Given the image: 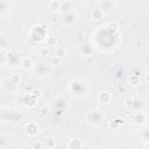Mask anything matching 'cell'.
<instances>
[{
  "mask_svg": "<svg viewBox=\"0 0 149 149\" xmlns=\"http://www.w3.org/2000/svg\"><path fill=\"white\" fill-rule=\"evenodd\" d=\"M87 119L93 125H97V126L101 125L105 121V112L102 109H100V108H94V109L88 112Z\"/></svg>",
  "mask_w": 149,
  "mask_h": 149,
  "instance_id": "obj_1",
  "label": "cell"
},
{
  "mask_svg": "<svg viewBox=\"0 0 149 149\" xmlns=\"http://www.w3.org/2000/svg\"><path fill=\"white\" fill-rule=\"evenodd\" d=\"M45 34H47V30H45V27L44 26H35L30 30L29 36H30V40L31 41L40 42V41H42L44 38Z\"/></svg>",
  "mask_w": 149,
  "mask_h": 149,
  "instance_id": "obj_2",
  "label": "cell"
},
{
  "mask_svg": "<svg viewBox=\"0 0 149 149\" xmlns=\"http://www.w3.org/2000/svg\"><path fill=\"white\" fill-rule=\"evenodd\" d=\"M22 56L19 51L16 50H10L8 51L7 54V65L8 66H12V68H15V66H21V61H22Z\"/></svg>",
  "mask_w": 149,
  "mask_h": 149,
  "instance_id": "obj_3",
  "label": "cell"
},
{
  "mask_svg": "<svg viewBox=\"0 0 149 149\" xmlns=\"http://www.w3.org/2000/svg\"><path fill=\"white\" fill-rule=\"evenodd\" d=\"M70 91L72 92L73 95L79 97L84 92V85L80 81H78V80H73V81L70 83Z\"/></svg>",
  "mask_w": 149,
  "mask_h": 149,
  "instance_id": "obj_4",
  "label": "cell"
},
{
  "mask_svg": "<svg viewBox=\"0 0 149 149\" xmlns=\"http://www.w3.org/2000/svg\"><path fill=\"white\" fill-rule=\"evenodd\" d=\"M66 106H68L66 100L63 99V98H57V99H55V101H54V107H55V109L57 111V114H58V115L62 114V113L65 111Z\"/></svg>",
  "mask_w": 149,
  "mask_h": 149,
  "instance_id": "obj_5",
  "label": "cell"
},
{
  "mask_svg": "<svg viewBox=\"0 0 149 149\" xmlns=\"http://www.w3.org/2000/svg\"><path fill=\"white\" fill-rule=\"evenodd\" d=\"M49 71H50L49 65L45 63H38L37 65H35V73L37 76H41V77L47 76L49 73Z\"/></svg>",
  "mask_w": 149,
  "mask_h": 149,
  "instance_id": "obj_6",
  "label": "cell"
},
{
  "mask_svg": "<svg viewBox=\"0 0 149 149\" xmlns=\"http://www.w3.org/2000/svg\"><path fill=\"white\" fill-rule=\"evenodd\" d=\"M132 120L136 126H143L147 121V116L143 112H136V113H134Z\"/></svg>",
  "mask_w": 149,
  "mask_h": 149,
  "instance_id": "obj_7",
  "label": "cell"
},
{
  "mask_svg": "<svg viewBox=\"0 0 149 149\" xmlns=\"http://www.w3.org/2000/svg\"><path fill=\"white\" fill-rule=\"evenodd\" d=\"M76 21H77V14L73 13V12H70V13L63 15V19H62V23L65 24V26H71Z\"/></svg>",
  "mask_w": 149,
  "mask_h": 149,
  "instance_id": "obj_8",
  "label": "cell"
},
{
  "mask_svg": "<svg viewBox=\"0 0 149 149\" xmlns=\"http://www.w3.org/2000/svg\"><path fill=\"white\" fill-rule=\"evenodd\" d=\"M99 5H100V9H102V12L105 13V12H109L114 9L116 6V2L113 0H104V1H100Z\"/></svg>",
  "mask_w": 149,
  "mask_h": 149,
  "instance_id": "obj_9",
  "label": "cell"
},
{
  "mask_svg": "<svg viewBox=\"0 0 149 149\" xmlns=\"http://www.w3.org/2000/svg\"><path fill=\"white\" fill-rule=\"evenodd\" d=\"M73 7H74V2H73V1H68V0H65V1H62V2H61V10H59V12H61L63 15H65V14L72 12Z\"/></svg>",
  "mask_w": 149,
  "mask_h": 149,
  "instance_id": "obj_10",
  "label": "cell"
},
{
  "mask_svg": "<svg viewBox=\"0 0 149 149\" xmlns=\"http://www.w3.org/2000/svg\"><path fill=\"white\" fill-rule=\"evenodd\" d=\"M24 130H26L28 136H35L38 133V126L35 122H28L24 126Z\"/></svg>",
  "mask_w": 149,
  "mask_h": 149,
  "instance_id": "obj_11",
  "label": "cell"
},
{
  "mask_svg": "<svg viewBox=\"0 0 149 149\" xmlns=\"http://www.w3.org/2000/svg\"><path fill=\"white\" fill-rule=\"evenodd\" d=\"M22 102H23L24 106H27V107H34V106L36 105V98H35L31 93H27V94L23 95Z\"/></svg>",
  "mask_w": 149,
  "mask_h": 149,
  "instance_id": "obj_12",
  "label": "cell"
},
{
  "mask_svg": "<svg viewBox=\"0 0 149 149\" xmlns=\"http://www.w3.org/2000/svg\"><path fill=\"white\" fill-rule=\"evenodd\" d=\"M144 107V100L141 98H133V105H132V109L136 113V112H142V108Z\"/></svg>",
  "mask_w": 149,
  "mask_h": 149,
  "instance_id": "obj_13",
  "label": "cell"
},
{
  "mask_svg": "<svg viewBox=\"0 0 149 149\" xmlns=\"http://www.w3.org/2000/svg\"><path fill=\"white\" fill-rule=\"evenodd\" d=\"M1 88L6 92H13L15 90V85L9 80V78H5L1 80Z\"/></svg>",
  "mask_w": 149,
  "mask_h": 149,
  "instance_id": "obj_14",
  "label": "cell"
},
{
  "mask_svg": "<svg viewBox=\"0 0 149 149\" xmlns=\"http://www.w3.org/2000/svg\"><path fill=\"white\" fill-rule=\"evenodd\" d=\"M68 148L69 149H83L84 148V143L79 139H72V140H70L68 142Z\"/></svg>",
  "mask_w": 149,
  "mask_h": 149,
  "instance_id": "obj_15",
  "label": "cell"
},
{
  "mask_svg": "<svg viewBox=\"0 0 149 149\" xmlns=\"http://www.w3.org/2000/svg\"><path fill=\"white\" fill-rule=\"evenodd\" d=\"M21 68L28 70V69H33L34 68V62L30 57H23L21 61Z\"/></svg>",
  "mask_w": 149,
  "mask_h": 149,
  "instance_id": "obj_16",
  "label": "cell"
},
{
  "mask_svg": "<svg viewBox=\"0 0 149 149\" xmlns=\"http://www.w3.org/2000/svg\"><path fill=\"white\" fill-rule=\"evenodd\" d=\"M79 51H80V54L84 55V56H91L92 52H93V49H92V47L88 45V44H81V45L79 47Z\"/></svg>",
  "mask_w": 149,
  "mask_h": 149,
  "instance_id": "obj_17",
  "label": "cell"
},
{
  "mask_svg": "<svg viewBox=\"0 0 149 149\" xmlns=\"http://www.w3.org/2000/svg\"><path fill=\"white\" fill-rule=\"evenodd\" d=\"M111 100H112V95H111L109 92H106L105 91V92H101L99 94V101L100 102H102V104H109Z\"/></svg>",
  "mask_w": 149,
  "mask_h": 149,
  "instance_id": "obj_18",
  "label": "cell"
},
{
  "mask_svg": "<svg viewBox=\"0 0 149 149\" xmlns=\"http://www.w3.org/2000/svg\"><path fill=\"white\" fill-rule=\"evenodd\" d=\"M61 2L62 1H58V0H51L48 3V7H49V9H51L54 12H59L61 10Z\"/></svg>",
  "mask_w": 149,
  "mask_h": 149,
  "instance_id": "obj_19",
  "label": "cell"
},
{
  "mask_svg": "<svg viewBox=\"0 0 149 149\" xmlns=\"http://www.w3.org/2000/svg\"><path fill=\"white\" fill-rule=\"evenodd\" d=\"M9 7H10V5H9L8 1H6V0H0V14H1V15H5V14L9 10Z\"/></svg>",
  "mask_w": 149,
  "mask_h": 149,
  "instance_id": "obj_20",
  "label": "cell"
},
{
  "mask_svg": "<svg viewBox=\"0 0 149 149\" xmlns=\"http://www.w3.org/2000/svg\"><path fill=\"white\" fill-rule=\"evenodd\" d=\"M7 54H8V51L6 49L0 50V65L1 66L7 65Z\"/></svg>",
  "mask_w": 149,
  "mask_h": 149,
  "instance_id": "obj_21",
  "label": "cell"
},
{
  "mask_svg": "<svg viewBox=\"0 0 149 149\" xmlns=\"http://www.w3.org/2000/svg\"><path fill=\"white\" fill-rule=\"evenodd\" d=\"M104 12H102V9H100V8H95V9H93L92 10V17L94 19V20H101L102 17H104Z\"/></svg>",
  "mask_w": 149,
  "mask_h": 149,
  "instance_id": "obj_22",
  "label": "cell"
},
{
  "mask_svg": "<svg viewBox=\"0 0 149 149\" xmlns=\"http://www.w3.org/2000/svg\"><path fill=\"white\" fill-rule=\"evenodd\" d=\"M55 56L58 57V58H61V59L65 58V56H66V50H65V48H63V47H57V48H56V51H55Z\"/></svg>",
  "mask_w": 149,
  "mask_h": 149,
  "instance_id": "obj_23",
  "label": "cell"
},
{
  "mask_svg": "<svg viewBox=\"0 0 149 149\" xmlns=\"http://www.w3.org/2000/svg\"><path fill=\"white\" fill-rule=\"evenodd\" d=\"M8 144H9V139L5 134H1L0 135V146H1V149H5Z\"/></svg>",
  "mask_w": 149,
  "mask_h": 149,
  "instance_id": "obj_24",
  "label": "cell"
},
{
  "mask_svg": "<svg viewBox=\"0 0 149 149\" xmlns=\"http://www.w3.org/2000/svg\"><path fill=\"white\" fill-rule=\"evenodd\" d=\"M122 125H123V119L122 118H115L111 122V127H114V128H118V127H120Z\"/></svg>",
  "mask_w": 149,
  "mask_h": 149,
  "instance_id": "obj_25",
  "label": "cell"
},
{
  "mask_svg": "<svg viewBox=\"0 0 149 149\" xmlns=\"http://www.w3.org/2000/svg\"><path fill=\"white\" fill-rule=\"evenodd\" d=\"M0 44H1V49H6L9 45V40L5 35H1V37H0Z\"/></svg>",
  "mask_w": 149,
  "mask_h": 149,
  "instance_id": "obj_26",
  "label": "cell"
},
{
  "mask_svg": "<svg viewBox=\"0 0 149 149\" xmlns=\"http://www.w3.org/2000/svg\"><path fill=\"white\" fill-rule=\"evenodd\" d=\"M45 146H47V148L52 149V148H55V147H56V141H55L52 137H49V139H47V140H45Z\"/></svg>",
  "mask_w": 149,
  "mask_h": 149,
  "instance_id": "obj_27",
  "label": "cell"
},
{
  "mask_svg": "<svg viewBox=\"0 0 149 149\" xmlns=\"http://www.w3.org/2000/svg\"><path fill=\"white\" fill-rule=\"evenodd\" d=\"M56 43H57L56 37H52V36L47 37V47H55Z\"/></svg>",
  "mask_w": 149,
  "mask_h": 149,
  "instance_id": "obj_28",
  "label": "cell"
},
{
  "mask_svg": "<svg viewBox=\"0 0 149 149\" xmlns=\"http://www.w3.org/2000/svg\"><path fill=\"white\" fill-rule=\"evenodd\" d=\"M129 83L132 85H137L140 83V77L139 76H134V74H130V78H129Z\"/></svg>",
  "mask_w": 149,
  "mask_h": 149,
  "instance_id": "obj_29",
  "label": "cell"
},
{
  "mask_svg": "<svg viewBox=\"0 0 149 149\" xmlns=\"http://www.w3.org/2000/svg\"><path fill=\"white\" fill-rule=\"evenodd\" d=\"M49 54H50L49 47H43V48H41V49H40V55H41V56L47 57V56H49Z\"/></svg>",
  "mask_w": 149,
  "mask_h": 149,
  "instance_id": "obj_30",
  "label": "cell"
},
{
  "mask_svg": "<svg viewBox=\"0 0 149 149\" xmlns=\"http://www.w3.org/2000/svg\"><path fill=\"white\" fill-rule=\"evenodd\" d=\"M9 80H10L14 85H16V84H19V81H20V77H19V74H12V76L9 77Z\"/></svg>",
  "mask_w": 149,
  "mask_h": 149,
  "instance_id": "obj_31",
  "label": "cell"
},
{
  "mask_svg": "<svg viewBox=\"0 0 149 149\" xmlns=\"http://www.w3.org/2000/svg\"><path fill=\"white\" fill-rule=\"evenodd\" d=\"M42 148H43V142L41 141H35L31 144V149H42Z\"/></svg>",
  "mask_w": 149,
  "mask_h": 149,
  "instance_id": "obj_32",
  "label": "cell"
},
{
  "mask_svg": "<svg viewBox=\"0 0 149 149\" xmlns=\"http://www.w3.org/2000/svg\"><path fill=\"white\" fill-rule=\"evenodd\" d=\"M142 139L147 142H149V128H146L143 132H142Z\"/></svg>",
  "mask_w": 149,
  "mask_h": 149,
  "instance_id": "obj_33",
  "label": "cell"
},
{
  "mask_svg": "<svg viewBox=\"0 0 149 149\" xmlns=\"http://www.w3.org/2000/svg\"><path fill=\"white\" fill-rule=\"evenodd\" d=\"M61 61H62L61 58H58V57H56V56H54V57L51 58V61H50V62H51V64H52V65H59V63H61Z\"/></svg>",
  "mask_w": 149,
  "mask_h": 149,
  "instance_id": "obj_34",
  "label": "cell"
},
{
  "mask_svg": "<svg viewBox=\"0 0 149 149\" xmlns=\"http://www.w3.org/2000/svg\"><path fill=\"white\" fill-rule=\"evenodd\" d=\"M30 93H31V94H33V95H34L36 99L41 97V91H40V90H36V88H34V90H31V92H30Z\"/></svg>",
  "mask_w": 149,
  "mask_h": 149,
  "instance_id": "obj_35",
  "label": "cell"
},
{
  "mask_svg": "<svg viewBox=\"0 0 149 149\" xmlns=\"http://www.w3.org/2000/svg\"><path fill=\"white\" fill-rule=\"evenodd\" d=\"M47 113H48V108H47V107H42V108H40V111H38V114H40L41 116L45 115Z\"/></svg>",
  "mask_w": 149,
  "mask_h": 149,
  "instance_id": "obj_36",
  "label": "cell"
},
{
  "mask_svg": "<svg viewBox=\"0 0 149 149\" xmlns=\"http://www.w3.org/2000/svg\"><path fill=\"white\" fill-rule=\"evenodd\" d=\"M126 107H128V108H130L132 107V105H133V98H128V99H126Z\"/></svg>",
  "mask_w": 149,
  "mask_h": 149,
  "instance_id": "obj_37",
  "label": "cell"
},
{
  "mask_svg": "<svg viewBox=\"0 0 149 149\" xmlns=\"http://www.w3.org/2000/svg\"><path fill=\"white\" fill-rule=\"evenodd\" d=\"M144 79H146V81H148V83H149V73H148V74H146Z\"/></svg>",
  "mask_w": 149,
  "mask_h": 149,
  "instance_id": "obj_38",
  "label": "cell"
},
{
  "mask_svg": "<svg viewBox=\"0 0 149 149\" xmlns=\"http://www.w3.org/2000/svg\"><path fill=\"white\" fill-rule=\"evenodd\" d=\"M83 149H93L92 147H90V146H84V148Z\"/></svg>",
  "mask_w": 149,
  "mask_h": 149,
  "instance_id": "obj_39",
  "label": "cell"
},
{
  "mask_svg": "<svg viewBox=\"0 0 149 149\" xmlns=\"http://www.w3.org/2000/svg\"><path fill=\"white\" fill-rule=\"evenodd\" d=\"M144 149H149V143H148V144L146 146V148H144Z\"/></svg>",
  "mask_w": 149,
  "mask_h": 149,
  "instance_id": "obj_40",
  "label": "cell"
}]
</instances>
